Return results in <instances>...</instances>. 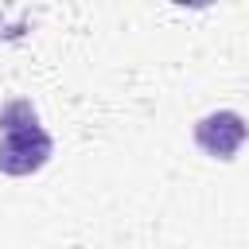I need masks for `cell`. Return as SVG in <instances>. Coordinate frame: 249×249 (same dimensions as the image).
<instances>
[{
  "label": "cell",
  "instance_id": "1",
  "mask_svg": "<svg viewBox=\"0 0 249 249\" xmlns=\"http://www.w3.org/2000/svg\"><path fill=\"white\" fill-rule=\"evenodd\" d=\"M54 156V140L43 124H23V128H8L0 136V171L4 175H35L51 163Z\"/></svg>",
  "mask_w": 249,
  "mask_h": 249
},
{
  "label": "cell",
  "instance_id": "3",
  "mask_svg": "<svg viewBox=\"0 0 249 249\" xmlns=\"http://www.w3.org/2000/svg\"><path fill=\"white\" fill-rule=\"evenodd\" d=\"M23 124H39L35 105H31L27 97H8V101L0 105V132H8V128H23Z\"/></svg>",
  "mask_w": 249,
  "mask_h": 249
},
{
  "label": "cell",
  "instance_id": "4",
  "mask_svg": "<svg viewBox=\"0 0 249 249\" xmlns=\"http://www.w3.org/2000/svg\"><path fill=\"white\" fill-rule=\"evenodd\" d=\"M175 8H195V12H202V8H210L214 0H171Z\"/></svg>",
  "mask_w": 249,
  "mask_h": 249
},
{
  "label": "cell",
  "instance_id": "2",
  "mask_svg": "<svg viewBox=\"0 0 249 249\" xmlns=\"http://www.w3.org/2000/svg\"><path fill=\"white\" fill-rule=\"evenodd\" d=\"M195 144L210 160H233L245 144V117L233 109H218L195 121Z\"/></svg>",
  "mask_w": 249,
  "mask_h": 249
}]
</instances>
